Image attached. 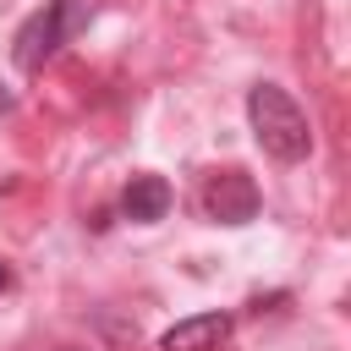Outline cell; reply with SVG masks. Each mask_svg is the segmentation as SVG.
<instances>
[{"label":"cell","instance_id":"7","mask_svg":"<svg viewBox=\"0 0 351 351\" xmlns=\"http://www.w3.org/2000/svg\"><path fill=\"white\" fill-rule=\"evenodd\" d=\"M5 104H11V93H0V110H5Z\"/></svg>","mask_w":351,"mask_h":351},{"label":"cell","instance_id":"4","mask_svg":"<svg viewBox=\"0 0 351 351\" xmlns=\"http://www.w3.org/2000/svg\"><path fill=\"white\" fill-rule=\"evenodd\" d=\"M230 335V318L225 313H197V318H181L176 329H165L159 351H219Z\"/></svg>","mask_w":351,"mask_h":351},{"label":"cell","instance_id":"5","mask_svg":"<svg viewBox=\"0 0 351 351\" xmlns=\"http://www.w3.org/2000/svg\"><path fill=\"white\" fill-rule=\"evenodd\" d=\"M121 208H126V219L154 225V219H165V214H170V186H165L159 176H132V181H126V192H121Z\"/></svg>","mask_w":351,"mask_h":351},{"label":"cell","instance_id":"6","mask_svg":"<svg viewBox=\"0 0 351 351\" xmlns=\"http://www.w3.org/2000/svg\"><path fill=\"white\" fill-rule=\"evenodd\" d=\"M5 285H11V269H5V263H0V291H5Z\"/></svg>","mask_w":351,"mask_h":351},{"label":"cell","instance_id":"1","mask_svg":"<svg viewBox=\"0 0 351 351\" xmlns=\"http://www.w3.org/2000/svg\"><path fill=\"white\" fill-rule=\"evenodd\" d=\"M247 121H252V137H258V148H263L269 159L296 165V159L313 154V126H307L302 104H296L285 88L258 82V88L247 93Z\"/></svg>","mask_w":351,"mask_h":351},{"label":"cell","instance_id":"2","mask_svg":"<svg viewBox=\"0 0 351 351\" xmlns=\"http://www.w3.org/2000/svg\"><path fill=\"white\" fill-rule=\"evenodd\" d=\"M93 11H99V0H49L38 16H27V22L16 27L11 60H16L22 71H38L60 44H71V38L93 22Z\"/></svg>","mask_w":351,"mask_h":351},{"label":"cell","instance_id":"3","mask_svg":"<svg viewBox=\"0 0 351 351\" xmlns=\"http://www.w3.org/2000/svg\"><path fill=\"white\" fill-rule=\"evenodd\" d=\"M203 208H208V219H219V225H247V219H258V186H252V176H247V170H219V176H208Z\"/></svg>","mask_w":351,"mask_h":351}]
</instances>
